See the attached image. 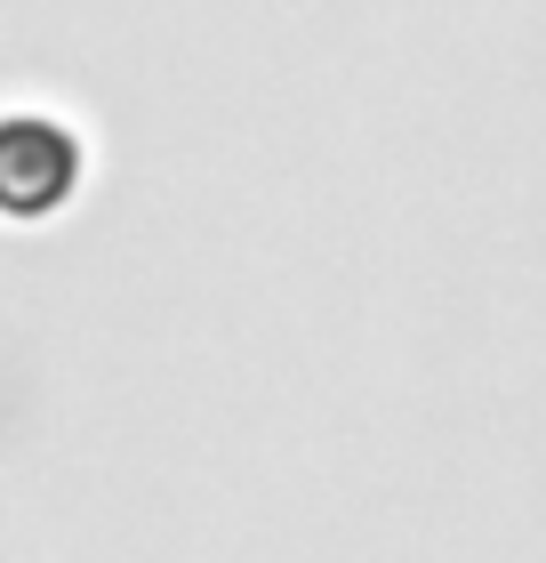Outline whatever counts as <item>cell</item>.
Returning <instances> with one entry per match:
<instances>
[{
  "label": "cell",
  "mask_w": 546,
  "mask_h": 563,
  "mask_svg": "<svg viewBox=\"0 0 546 563\" xmlns=\"http://www.w3.org/2000/svg\"><path fill=\"white\" fill-rule=\"evenodd\" d=\"M81 177V145H73L57 121L16 113L0 121V218H48Z\"/></svg>",
  "instance_id": "6da1fadb"
}]
</instances>
